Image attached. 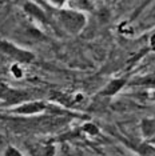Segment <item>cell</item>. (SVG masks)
<instances>
[{
  "instance_id": "cell-5",
  "label": "cell",
  "mask_w": 155,
  "mask_h": 156,
  "mask_svg": "<svg viewBox=\"0 0 155 156\" xmlns=\"http://www.w3.org/2000/svg\"><path fill=\"white\" fill-rule=\"evenodd\" d=\"M67 8L74 9L78 12L88 13V12H95V4L92 0H67L66 3Z\"/></svg>"
},
{
  "instance_id": "cell-9",
  "label": "cell",
  "mask_w": 155,
  "mask_h": 156,
  "mask_svg": "<svg viewBox=\"0 0 155 156\" xmlns=\"http://www.w3.org/2000/svg\"><path fill=\"white\" fill-rule=\"evenodd\" d=\"M83 129H84V132H87V133H90V135H95V133H98V128H96V126H94V124H91V123L84 124V126H83Z\"/></svg>"
},
{
  "instance_id": "cell-6",
  "label": "cell",
  "mask_w": 155,
  "mask_h": 156,
  "mask_svg": "<svg viewBox=\"0 0 155 156\" xmlns=\"http://www.w3.org/2000/svg\"><path fill=\"white\" fill-rule=\"evenodd\" d=\"M56 148L51 143H38L30 148V156H55Z\"/></svg>"
},
{
  "instance_id": "cell-2",
  "label": "cell",
  "mask_w": 155,
  "mask_h": 156,
  "mask_svg": "<svg viewBox=\"0 0 155 156\" xmlns=\"http://www.w3.org/2000/svg\"><path fill=\"white\" fill-rule=\"evenodd\" d=\"M0 54L12 59L13 62H16V64H28L35 60V55L31 51H27L8 40L0 41Z\"/></svg>"
},
{
  "instance_id": "cell-3",
  "label": "cell",
  "mask_w": 155,
  "mask_h": 156,
  "mask_svg": "<svg viewBox=\"0 0 155 156\" xmlns=\"http://www.w3.org/2000/svg\"><path fill=\"white\" fill-rule=\"evenodd\" d=\"M23 8H24V12H26L28 16L32 17L34 20H36L39 23H41L43 26H50L51 24V20H50V17H48V15L45 13V11L40 5L36 4V3L28 0V2L24 3Z\"/></svg>"
},
{
  "instance_id": "cell-1",
  "label": "cell",
  "mask_w": 155,
  "mask_h": 156,
  "mask_svg": "<svg viewBox=\"0 0 155 156\" xmlns=\"http://www.w3.org/2000/svg\"><path fill=\"white\" fill-rule=\"evenodd\" d=\"M54 20L62 31L70 35H79L87 26V16L70 8H55Z\"/></svg>"
},
{
  "instance_id": "cell-12",
  "label": "cell",
  "mask_w": 155,
  "mask_h": 156,
  "mask_svg": "<svg viewBox=\"0 0 155 156\" xmlns=\"http://www.w3.org/2000/svg\"><path fill=\"white\" fill-rule=\"evenodd\" d=\"M106 2L108 3V4H115L116 2H119V0H106Z\"/></svg>"
},
{
  "instance_id": "cell-4",
  "label": "cell",
  "mask_w": 155,
  "mask_h": 156,
  "mask_svg": "<svg viewBox=\"0 0 155 156\" xmlns=\"http://www.w3.org/2000/svg\"><path fill=\"white\" fill-rule=\"evenodd\" d=\"M126 84H127V77L112 79L103 87V90L99 92V95L100 96H104V98H112V96H115V95H118L119 91L123 90V87H124Z\"/></svg>"
},
{
  "instance_id": "cell-10",
  "label": "cell",
  "mask_w": 155,
  "mask_h": 156,
  "mask_svg": "<svg viewBox=\"0 0 155 156\" xmlns=\"http://www.w3.org/2000/svg\"><path fill=\"white\" fill-rule=\"evenodd\" d=\"M51 4L55 7V8H63V7L66 5L67 0H50Z\"/></svg>"
},
{
  "instance_id": "cell-11",
  "label": "cell",
  "mask_w": 155,
  "mask_h": 156,
  "mask_svg": "<svg viewBox=\"0 0 155 156\" xmlns=\"http://www.w3.org/2000/svg\"><path fill=\"white\" fill-rule=\"evenodd\" d=\"M150 99H151V100H154V101H155V90H154V91H151V94H150Z\"/></svg>"
},
{
  "instance_id": "cell-7",
  "label": "cell",
  "mask_w": 155,
  "mask_h": 156,
  "mask_svg": "<svg viewBox=\"0 0 155 156\" xmlns=\"http://www.w3.org/2000/svg\"><path fill=\"white\" fill-rule=\"evenodd\" d=\"M130 86H139V87H149L154 88L155 87V73L153 75H147L144 77H138L130 81Z\"/></svg>"
},
{
  "instance_id": "cell-8",
  "label": "cell",
  "mask_w": 155,
  "mask_h": 156,
  "mask_svg": "<svg viewBox=\"0 0 155 156\" xmlns=\"http://www.w3.org/2000/svg\"><path fill=\"white\" fill-rule=\"evenodd\" d=\"M2 156H24V155L19 148L15 147V145H7L4 148V151H3Z\"/></svg>"
}]
</instances>
